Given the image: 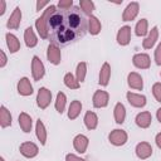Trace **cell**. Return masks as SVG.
Returning <instances> with one entry per match:
<instances>
[{"instance_id":"6da1fadb","label":"cell","mask_w":161,"mask_h":161,"mask_svg":"<svg viewBox=\"0 0 161 161\" xmlns=\"http://www.w3.org/2000/svg\"><path fill=\"white\" fill-rule=\"evenodd\" d=\"M49 39L55 45H68L78 42L88 30V20H86L80 8L73 6L68 10H55L49 19Z\"/></svg>"},{"instance_id":"7a4b0ae2","label":"cell","mask_w":161,"mask_h":161,"mask_svg":"<svg viewBox=\"0 0 161 161\" xmlns=\"http://www.w3.org/2000/svg\"><path fill=\"white\" fill-rule=\"evenodd\" d=\"M55 10H57L55 5H49V6L45 9V11L43 13V15L39 16V18L35 20V28H36V30H38L40 38H43V39L49 38V28H48V24H49L50 16L55 13Z\"/></svg>"},{"instance_id":"3957f363","label":"cell","mask_w":161,"mask_h":161,"mask_svg":"<svg viewBox=\"0 0 161 161\" xmlns=\"http://www.w3.org/2000/svg\"><path fill=\"white\" fill-rule=\"evenodd\" d=\"M50 101H52V92L45 87L39 88L38 94H36V104H38V107L42 108V109H45L49 106Z\"/></svg>"},{"instance_id":"277c9868","label":"cell","mask_w":161,"mask_h":161,"mask_svg":"<svg viewBox=\"0 0 161 161\" xmlns=\"http://www.w3.org/2000/svg\"><path fill=\"white\" fill-rule=\"evenodd\" d=\"M31 74H33L34 80H40L44 77V74H45L44 64L40 60V58L36 57V55H34L33 60H31Z\"/></svg>"},{"instance_id":"5b68a950","label":"cell","mask_w":161,"mask_h":161,"mask_svg":"<svg viewBox=\"0 0 161 161\" xmlns=\"http://www.w3.org/2000/svg\"><path fill=\"white\" fill-rule=\"evenodd\" d=\"M108 140H109V142H111L112 145H114V146H122V145H125V143L127 142L128 136H127V132H126V131L119 130V128H116V130H113V131L109 133Z\"/></svg>"},{"instance_id":"8992f818","label":"cell","mask_w":161,"mask_h":161,"mask_svg":"<svg viewBox=\"0 0 161 161\" xmlns=\"http://www.w3.org/2000/svg\"><path fill=\"white\" fill-rule=\"evenodd\" d=\"M138 10H140L138 3H136V1L130 3V4L126 6V9L123 10L122 20H123V21H132V20H135L136 16L138 15Z\"/></svg>"},{"instance_id":"52a82bcc","label":"cell","mask_w":161,"mask_h":161,"mask_svg":"<svg viewBox=\"0 0 161 161\" xmlns=\"http://www.w3.org/2000/svg\"><path fill=\"white\" fill-rule=\"evenodd\" d=\"M19 151H20V153H21L24 157H26V158H33V157H35V156L38 155L39 147H38L34 142H24V143L20 145Z\"/></svg>"},{"instance_id":"ba28073f","label":"cell","mask_w":161,"mask_h":161,"mask_svg":"<svg viewBox=\"0 0 161 161\" xmlns=\"http://www.w3.org/2000/svg\"><path fill=\"white\" fill-rule=\"evenodd\" d=\"M132 63L136 68H140V69H148L150 68V64H151V60H150V55L146 54V53H137L133 55L132 58Z\"/></svg>"},{"instance_id":"9c48e42d","label":"cell","mask_w":161,"mask_h":161,"mask_svg":"<svg viewBox=\"0 0 161 161\" xmlns=\"http://www.w3.org/2000/svg\"><path fill=\"white\" fill-rule=\"evenodd\" d=\"M108 101H109V94L106 91H96L94 94H93V98H92L93 106L96 108L106 107L108 104Z\"/></svg>"},{"instance_id":"30bf717a","label":"cell","mask_w":161,"mask_h":161,"mask_svg":"<svg viewBox=\"0 0 161 161\" xmlns=\"http://www.w3.org/2000/svg\"><path fill=\"white\" fill-rule=\"evenodd\" d=\"M47 58L54 65H58L60 63V60H62V53H60V49L58 48V45L52 44V43L49 44L48 50H47Z\"/></svg>"},{"instance_id":"8fae6325","label":"cell","mask_w":161,"mask_h":161,"mask_svg":"<svg viewBox=\"0 0 161 161\" xmlns=\"http://www.w3.org/2000/svg\"><path fill=\"white\" fill-rule=\"evenodd\" d=\"M127 101L131 106L136 107V108H141L146 106V97L143 94H138V93H133V92H127L126 94Z\"/></svg>"},{"instance_id":"7c38bea8","label":"cell","mask_w":161,"mask_h":161,"mask_svg":"<svg viewBox=\"0 0 161 161\" xmlns=\"http://www.w3.org/2000/svg\"><path fill=\"white\" fill-rule=\"evenodd\" d=\"M136 155L141 160H146L152 155V146L148 142H140L136 146Z\"/></svg>"},{"instance_id":"4fadbf2b","label":"cell","mask_w":161,"mask_h":161,"mask_svg":"<svg viewBox=\"0 0 161 161\" xmlns=\"http://www.w3.org/2000/svg\"><path fill=\"white\" fill-rule=\"evenodd\" d=\"M130 40H131V26L128 25L121 26L119 30L117 31V43L125 47L130 43Z\"/></svg>"},{"instance_id":"5bb4252c","label":"cell","mask_w":161,"mask_h":161,"mask_svg":"<svg viewBox=\"0 0 161 161\" xmlns=\"http://www.w3.org/2000/svg\"><path fill=\"white\" fill-rule=\"evenodd\" d=\"M88 143H89V140L86 135H77L73 140V147L75 148V151H78L79 153H84L87 151V147H88Z\"/></svg>"},{"instance_id":"9a60e30c","label":"cell","mask_w":161,"mask_h":161,"mask_svg":"<svg viewBox=\"0 0 161 161\" xmlns=\"http://www.w3.org/2000/svg\"><path fill=\"white\" fill-rule=\"evenodd\" d=\"M20 21H21V10L20 8H15L10 15V18L8 19V23H6V26L9 29H18L19 25H20Z\"/></svg>"},{"instance_id":"2e32d148","label":"cell","mask_w":161,"mask_h":161,"mask_svg":"<svg viewBox=\"0 0 161 161\" xmlns=\"http://www.w3.org/2000/svg\"><path fill=\"white\" fill-rule=\"evenodd\" d=\"M127 83H128V86H130L131 88L137 89V91H141V89L143 88V79H142V77H141L138 73H136V72H131V73L128 74V77H127Z\"/></svg>"},{"instance_id":"e0dca14e","label":"cell","mask_w":161,"mask_h":161,"mask_svg":"<svg viewBox=\"0 0 161 161\" xmlns=\"http://www.w3.org/2000/svg\"><path fill=\"white\" fill-rule=\"evenodd\" d=\"M18 92L20 96H30L33 93V86L29 80V78L23 77L19 82H18Z\"/></svg>"},{"instance_id":"ac0fdd59","label":"cell","mask_w":161,"mask_h":161,"mask_svg":"<svg viewBox=\"0 0 161 161\" xmlns=\"http://www.w3.org/2000/svg\"><path fill=\"white\" fill-rule=\"evenodd\" d=\"M136 125L141 128H147L150 127L151 122H152V116L148 111H143V112H140L137 116H136Z\"/></svg>"},{"instance_id":"d6986e66","label":"cell","mask_w":161,"mask_h":161,"mask_svg":"<svg viewBox=\"0 0 161 161\" xmlns=\"http://www.w3.org/2000/svg\"><path fill=\"white\" fill-rule=\"evenodd\" d=\"M157 38H158V29L157 26H153L150 31H148V35L145 38V40L142 42V47L145 49H151L155 43L157 42Z\"/></svg>"},{"instance_id":"ffe728a7","label":"cell","mask_w":161,"mask_h":161,"mask_svg":"<svg viewBox=\"0 0 161 161\" xmlns=\"http://www.w3.org/2000/svg\"><path fill=\"white\" fill-rule=\"evenodd\" d=\"M109 78H111V65L107 62H104L102 68H101V70H99V80H98V83L102 87H106L108 84V82H109Z\"/></svg>"},{"instance_id":"44dd1931","label":"cell","mask_w":161,"mask_h":161,"mask_svg":"<svg viewBox=\"0 0 161 161\" xmlns=\"http://www.w3.org/2000/svg\"><path fill=\"white\" fill-rule=\"evenodd\" d=\"M84 125L89 131L96 130L98 125V116L92 111H87L84 114Z\"/></svg>"},{"instance_id":"7402d4cb","label":"cell","mask_w":161,"mask_h":161,"mask_svg":"<svg viewBox=\"0 0 161 161\" xmlns=\"http://www.w3.org/2000/svg\"><path fill=\"white\" fill-rule=\"evenodd\" d=\"M19 126H20V128H21L25 133L30 132V131H31V126H33L31 117H30L28 113L21 112V113L19 114Z\"/></svg>"},{"instance_id":"603a6c76","label":"cell","mask_w":161,"mask_h":161,"mask_svg":"<svg viewBox=\"0 0 161 161\" xmlns=\"http://www.w3.org/2000/svg\"><path fill=\"white\" fill-rule=\"evenodd\" d=\"M87 20H88V31H89L92 35L99 34V31H101V29H102V24H101V21L98 20V18L94 16V15H91V16H88Z\"/></svg>"},{"instance_id":"cb8c5ba5","label":"cell","mask_w":161,"mask_h":161,"mask_svg":"<svg viewBox=\"0 0 161 161\" xmlns=\"http://www.w3.org/2000/svg\"><path fill=\"white\" fill-rule=\"evenodd\" d=\"M5 38H6V45H8L9 50H10V53H16L20 49V42H19V39L14 34H11V33H6Z\"/></svg>"},{"instance_id":"d4e9b609","label":"cell","mask_w":161,"mask_h":161,"mask_svg":"<svg viewBox=\"0 0 161 161\" xmlns=\"http://www.w3.org/2000/svg\"><path fill=\"white\" fill-rule=\"evenodd\" d=\"M113 116H114V121L118 125L125 122V119H126V108H125V106L121 102L116 103L114 109H113Z\"/></svg>"},{"instance_id":"484cf974","label":"cell","mask_w":161,"mask_h":161,"mask_svg":"<svg viewBox=\"0 0 161 161\" xmlns=\"http://www.w3.org/2000/svg\"><path fill=\"white\" fill-rule=\"evenodd\" d=\"M24 40H25L26 47H29V48H34L38 44L36 35H35V33H34V30H33L31 26H29V28L25 29V31H24Z\"/></svg>"},{"instance_id":"4316f807","label":"cell","mask_w":161,"mask_h":161,"mask_svg":"<svg viewBox=\"0 0 161 161\" xmlns=\"http://www.w3.org/2000/svg\"><path fill=\"white\" fill-rule=\"evenodd\" d=\"M80 111H82V103L77 99L72 101L70 104H69V108H68V118L69 119H75L79 116Z\"/></svg>"},{"instance_id":"83f0119b","label":"cell","mask_w":161,"mask_h":161,"mask_svg":"<svg viewBox=\"0 0 161 161\" xmlns=\"http://www.w3.org/2000/svg\"><path fill=\"white\" fill-rule=\"evenodd\" d=\"M0 125L3 128L11 126V114L5 106L0 107Z\"/></svg>"},{"instance_id":"f1b7e54d","label":"cell","mask_w":161,"mask_h":161,"mask_svg":"<svg viewBox=\"0 0 161 161\" xmlns=\"http://www.w3.org/2000/svg\"><path fill=\"white\" fill-rule=\"evenodd\" d=\"M35 132H36V137H38V140H39L40 143L44 146L45 142H47V130H45V126H44V123L42 122V119H38V121H36V125H35Z\"/></svg>"},{"instance_id":"f546056e","label":"cell","mask_w":161,"mask_h":161,"mask_svg":"<svg viewBox=\"0 0 161 161\" xmlns=\"http://www.w3.org/2000/svg\"><path fill=\"white\" fill-rule=\"evenodd\" d=\"M135 33L137 36H145L148 33V23L147 19H140L135 26Z\"/></svg>"},{"instance_id":"4dcf8cb0","label":"cell","mask_w":161,"mask_h":161,"mask_svg":"<svg viewBox=\"0 0 161 161\" xmlns=\"http://www.w3.org/2000/svg\"><path fill=\"white\" fill-rule=\"evenodd\" d=\"M86 74H87V64H86V62L78 63L77 69H75V78H77V80H78L79 83L84 82Z\"/></svg>"},{"instance_id":"1f68e13d","label":"cell","mask_w":161,"mask_h":161,"mask_svg":"<svg viewBox=\"0 0 161 161\" xmlns=\"http://www.w3.org/2000/svg\"><path fill=\"white\" fill-rule=\"evenodd\" d=\"M64 84L69 88V89H78L79 88V82L77 80V78L72 74V73H67L63 78Z\"/></svg>"},{"instance_id":"d6a6232c","label":"cell","mask_w":161,"mask_h":161,"mask_svg":"<svg viewBox=\"0 0 161 161\" xmlns=\"http://www.w3.org/2000/svg\"><path fill=\"white\" fill-rule=\"evenodd\" d=\"M65 103H67V97L63 92H59L57 94V99H55V109L62 114L65 109Z\"/></svg>"},{"instance_id":"836d02e7","label":"cell","mask_w":161,"mask_h":161,"mask_svg":"<svg viewBox=\"0 0 161 161\" xmlns=\"http://www.w3.org/2000/svg\"><path fill=\"white\" fill-rule=\"evenodd\" d=\"M79 8H80V10L86 15L91 16L92 15V11L94 10V3L91 1V0H80L79 1Z\"/></svg>"},{"instance_id":"e575fe53","label":"cell","mask_w":161,"mask_h":161,"mask_svg":"<svg viewBox=\"0 0 161 161\" xmlns=\"http://www.w3.org/2000/svg\"><path fill=\"white\" fill-rule=\"evenodd\" d=\"M152 94L157 102H161V83H155L152 86Z\"/></svg>"},{"instance_id":"d590c367","label":"cell","mask_w":161,"mask_h":161,"mask_svg":"<svg viewBox=\"0 0 161 161\" xmlns=\"http://www.w3.org/2000/svg\"><path fill=\"white\" fill-rule=\"evenodd\" d=\"M58 8L60 10H68L73 8V1L72 0H60L58 3Z\"/></svg>"},{"instance_id":"8d00e7d4","label":"cell","mask_w":161,"mask_h":161,"mask_svg":"<svg viewBox=\"0 0 161 161\" xmlns=\"http://www.w3.org/2000/svg\"><path fill=\"white\" fill-rule=\"evenodd\" d=\"M155 62L157 65H161V43L157 45V48L155 50Z\"/></svg>"},{"instance_id":"74e56055","label":"cell","mask_w":161,"mask_h":161,"mask_svg":"<svg viewBox=\"0 0 161 161\" xmlns=\"http://www.w3.org/2000/svg\"><path fill=\"white\" fill-rule=\"evenodd\" d=\"M65 161H86V160L74 155V153H67L65 155Z\"/></svg>"},{"instance_id":"f35d334b","label":"cell","mask_w":161,"mask_h":161,"mask_svg":"<svg viewBox=\"0 0 161 161\" xmlns=\"http://www.w3.org/2000/svg\"><path fill=\"white\" fill-rule=\"evenodd\" d=\"M44 6H49V1L47 0H43V1H36V10H42Z\"/></svg>"},{"instance_id":"ab89813d","label":"cell","mask_w":161,"mask_h":161,"mask_svg":"<svg viewBox=\"0 0 161 161\" xmlns=\"http://www.w3.org/2000/svg\"><path fill=\"white\" fill-rule=\"evenodd\" d=\"M0 57H1L0 67H1V68H4V67H5V64H6V62H8V58H6L5 53H4V50H0Z\"/></svg>"},{"instance_id":"60d3db41","label":"cell","mask_w":161,"mask_h":161,"mask_svg":"<svg viewBox=\"0 0 161 161\" xmlns=\"http://www.w3.org/2000/svg\"><path fill=\"white\" fill-rule=\"evenodd\" d=\"M5 9H6V3L4 0H0V15L5 13Z\"/></svg>"},{"instance_id":"b9f144b4","label":"cell","mask_w":161,"mask_h":161,"mask_svg":"<svg viewBox=\"0 0 161 161\" xmlns=\"http://www.w3.org/2000/svg\"><path fill=\"white\" fill-rule=\"evenodd\" d=\"M155 141H156V145H157V147H158V148H161V132L156 135V137H155Z\"/></svg>"},{"instance_id":"7bdbcfd3","label":"cell","mask_w":161,"mask_h":161,"mask_svg":"<svg viewBox=\"0 0 161 161\" xmlns=\"http://www.w3.org/2000/svg\"><path fill=\"white\" fill-rule=\"evenodd\" d=\"M156 117H157L158 122H161V108H158V109H157V112H156Z\"/></svg>"},{"instance_id":"ee69618b","label":"cell","mask_w":161,"mask_h":161,"mask_svg":"<svg viewBox=\"0 0 161 161\" xmlns=\"http://www.w3.org/2000/svg\"><path fill=\"white\" fill-rule=\"evenodd\" d=\"M0 161H5V160H4V157H1V158H0Z\"/></svg>"},{"instance_id":"f6af8a7d","label":"cell","mask_w":161,"mask_h":161,"mask_svg":"<svg viewBox=\"0 0 161 161\" xmlns=\"http://www.w3.org/2000/svg\"><path fill=\"white\" fill-rule=\"evenodd\" d=\"M160 75H161V73H160Z\"/></svg>"}]
</instances>
